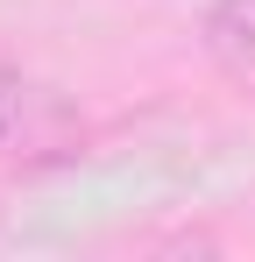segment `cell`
I'll list each match as a JSON object with an SVG mask.
<instances>
[{
    "label": "cell",
    "instance_id": "7a4b0ae2",
    "mask_svg": "<svg viewBox=\"0 0 255 262\" xmlns=\"http://www.w3.org/2000/svg\"><path fill=\"white\" fill-rule=\"evenodd\" d=\"M199 43H206L220 78L255 92V0H213L206 21H199Z\"/></svg>",
    "mask_w": 255,
    "mask_h": 262
},
{
    "label": "cell",
    "instance_id": "6da1fadb",
    "mask_svg": "<svg viewBox=\"0 0 255 262\" xmlns=\"http://www.w3.org/2000/svg\"><path fill=\"white\" fill-rule=\"evenodd\" d=\"M71 135V106L64 92L0 64V156H29V149H57Z\"/></svg>",
    "mask_w": 255,
    "mask_h": 262
}]
</instances>
